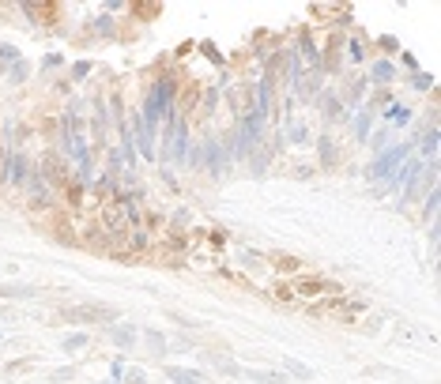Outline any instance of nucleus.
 Returning a JSON list of instances; mask_svg holds the SVG:
<instances>
[{
    "label": "nucleus",
    "instance_id": "nucleus-36",
    "mask_svg": "<svg viewBox=\"0 0 441 384\" xmlns=\"http://www.w3.org/2000/svg\"><path fill=\"white\" fill-rule=\"evenodd\" d=\"M170 320H174V324H181V328H197V320H192V316H185V313H174V309H170Z\"/></svg>",
    "mask_w": 441,
    "mask_h": 384
},
{
    "label": "nucleus",
    "instance_id": "nucleus-32",
    "mask_svg": "<svg viewBox=\"0 0 441 384\" xmlns=\"http://www.w3.org/2000/svg\"><path fill=\"white\" fill-rule=\"evenodd\" d=\"M125 381V358H114L110 361V384H121Z\"/></svg>",
    "mask_w": 441,
    "mask_h": 384
},
{
    "label": "nucleus",
    "instance_id": "nucleus-35",
    "mask_svg": "<svg viewBox=\"0 0 441 384\" xmlns=\"http://www.w3.org/2000/svg\"><path fill=\"white\" fill-rule=\"evenodd\" d=\"M200 49H204V53H207V57H212V60H215V64H219V68H227V60H223V53H219V49H215V45H212V42H204V45H200Z\"/></svg>",
    "mask_w": 441,
    "mask_h": 384
},
{
    "label": "nucleus",
    "instance_id": "nucleus-9",
    "mask_svg": "<svg viewBox=\"0 0 441 384\" xmlns=\"http://www.w3.org/2000/svg\"><path fill=\"white\" fill-rule=\"evenodd\" d=\"M366 90H370V79H366V75H351L347 90L340 94V102L347 105V113L351 110H362V105H366Z\"/></svg>",
    "mask_w": 441,
    "mask_h": 384
},
{
    "label": "nucleus",
    "instance_id": "nucleus-20",
    "mask_svg": "<svg viewBox=\"0 0 441 384\" xmlns=\"http://www.w3.org/2000/svg\"><path fill=\"white\" fill-rule=\"evenodd\" d=\"M189 222H192V218H189V207H174V211H170V218H166V230L185 233V230H189Z\"/></svg>",
    "mask_w": 441,
    "mask_h": 384
},
{
    "label": "nucleus",
    "instance_id": "nucleus-3",
    "mask_svg": "<svg viewBox=\"0 0 441 384\" xmlns=\"http://www.w3.org/2000/svg\"><path fill=\"white\" fill-rule=\"evenodd\" d=\"M290 290H294V301H325L332 294H340V286L325 275H294L290 279Z\"/></svg>",
    "mask_w": 441,
    "mask_h": 384
},
{
    "label": "nucleus",
    "instance_id": "nucleus-29",
    "mask_svg": "<svg viewBox=\"0 0 441 384\" xmlns=\"http://www.w3.org/2000/svg\"><path fill=\"white\" fill-rule=\"evenodd\" d=\"M94 30H99V38H110V34L117 30L114 15H99V19H94Z\"/></svg>",
    "mask_w": 441,
    "mask_h": 384
},
{
    "label": "nucleus",
    "instance_id": "nucleus-27",
    "mask_svg": "<svg viewBox=\"0 0 441 384\" xmlns=\"http://www.w3.org/2000/svg\"><path fill=\"white\" fill-rule=\"evenodd\" d=\"M377 49H381V57H388V53H400V38H396V34H381V38H377Z\"/></svg>",
    "mask_w": 441,
    "mask_h": 384
},
{
    "label": "nucleus",
    "instance_id": "nucleus-34",
    "mask_svg": "<svg viewBox=\"0 0 441 384\" xmlns=\"http://www.w3.org/2000/svg\"><path fill=\"white\" fill-rule=\"evenodd\" d=\"M125 384H147L144 369H125Z\"/></svg>",
    "mask_w": 441,
    "mask_h": 384
},
{
    "label": "nucleus",
    "instance_id": "nucleus-10",
    "mask_svg": "<svg viewBox=\"0 0 441 384\" xmlns=\"http://www.w3.org/2000/svg\"><path fill=\"white\" fill-rule=\"evenodd\" d=\"M320 113H325L328 125H343V120L351 117L347 105L340 102V94H336V90H320Z\"/></svg>",
    "mask_w": 441,
    "mask_h": 384
},
{
    "label": "nucleus",
    "instance_id": "nucleus-4",
    "mask_svg": "<svg viewBox=\"0 0 441 384\" xmlns=\"http://www.w3.org/2000/svg\"><path fill=\"white\" fill-rule=\"evenodd\" d=\"M61 316L64 320H72V324H114V320H121V313H117L114 305H64L61 309Z\"/></svg>",
    "mask_w": 441,
    "mask_h": 384
},
{
    "label": "nucleus",
    "instance_id": "nucleus-16",
    "mask_svg": "<svg viewBox=\"0 0 441 384\" xmlns=\"http://www.w3.org/2000/svg\"><path fill=\"white\" fill-rule=\"evenodd\" d=\"M438 203H441V188H430V192L423 196V215H418V222H438Z\"/></svg>",
    "mask_w": 441,
    "mask_h": 384
},
{
    "label": "nucleus",
    "instance_id": "nucleus-38",
    "mask_svg": "<svg viewBox=\"0 0 441 384\" xmlns=\"http://www.w3.org/2000/svg\"><path fill=\"white\" fill-rule=\"evenodd\" d=\"M212 248H227V233L223 230H212Z\"/></svg>",
    "mask_w": 441,
    "mask_h": 384
},
{
    "label": "nucleus",
    "instance_id": "nucleus-22",
    "mask_svg": "<svg viewBox=\"0 0 441 384\" xmlns=\"http://www.w3.org/2000/svg\"><path fill=\"white\" fill-rule=\"evenodd\" d=\"M0 298H38L34 286H23V283H4L0 286Z\"/></svg>",
    "mask_w": 441,
    "mask_h": 384
},
{
    "label": "nucleus",
    "instance_id": "nucleus-42",
    "mask_svg": "<svg viewBox=\"0 0 441 384\" xmlns=\"http://www.w3.org/2000/svg\"><path fill=\"white\" fill-rule=\"evenodd\" d=\"M102 384H110V381H102Z\"/></svg>",
    "mask_w": 441,
    "mask_h": 384
},
{
    "label": "nucleus",
    "instance_id": "nucleus-19",
    "mask_svg": "<svg viewBox=\"0 0 441 384\" xmlns=\"http://www.w3.org/2000/svg\"><path fill=\"white\" fill-rule=\"evenodd\" d=\"M242 376H249L253 384H287L283 373H268V369H242Z\"/></svg>",
    "mask_w": 441,
    "mask_h": 384
},
{
    "label": "nucleus",
    "instance_id": "nucleus-11",
    "mask_svg": "<svg viewBox=\"0 0 441 384\" xmlns=\"http://www.w3.org/2000/svg\"><path fill=\"white\" fill-rule=\"evenodd\" d=\"M370 83H377V87H388V83L396 79V60L392 57H377L370 60V75H366Z\"/></svg>",
    "mask_w": 441,
    "mask_h": 384
},
{
    "label": "nucleus",
    "instance_id": "nucleus-2",
    "mask_svg": "<svg viewBox=\"0 0 441 384\" xmlns=\"http://www.w3.org/2000/svg\"><path fill=\"white\" fill-rule=\"evenodd\" d=\"M27 207L34 211V215H49V211H61V196L49 188V181L42 177V170L34 166V173H31V181H27Z\"/></svg>",
    "mask_w": 441,
    "mask_h": 384
},
{
    "label": "nucleus",
    "instance_id": "nucleus-7",
    "mask_svg": "<svg viewBox=\"0 0 441 384\" xmlns=\"http://www.w3.org/2000/svg\"><path fill=\"white\" fill-rule=\"evenodd\" d=\"M340 162H343V155H340L336 136L332 132H320L317 136V166H320V170H336Z\"/></svg>",
    "mask_w": 441,
    "mask_h": 384
},
{
    "label": "nucleus",
    "instance_id": "nucleus-17",
    "mask_svg": "<svg viewBox=\"0 0 441 384\" xmlns=\"http://www.w3.org/2000/svg\"><path fill=\"white\" fill-rule=\"evenodd\" d=\"M283 376H298V381H305V384H310L317 373H313V369L305 366V361H298V358H283Z\"/></svg>",
    "mask_w": 441,
    "mask_h": 384
},
{
    "label": "nucleus",
    "instance_id": "nucleus-24",
    "mask_svg": "<svg viewBox=\"0 0 441 384\" xmlns=\"http://www.w3.org/2000/svg\"><path fill=\"white\" fill-rule=\"evenodd\" d=\"M366 143H370V147L377 151V155H381L385 147H392V132H388V125H381L377 132H370V140H366Z\"/></svg>",
    "mask_w": 441,
    "mask_h": 384
},
{
    "label": "nucleus",
    "instance_id": "nucleus-15",
    "mask_svg": "<svg viewBox=\"0 0 441 384\" xmlns=\"http://www.w3.org/2000/svg\"><path fill=\"white\" fill-rule=\"evenodd\" d=\"M272 264H275V271H279V275H287V279H294L298 271H302V260H298V256H290V253H272Z\"/></svg>",
    "mask_w": 441,
    "mask_h": 384
},
{
    "label": "nucleus",
    "instance_id": "nucleus-30",
    "mask_svg": "<svg viewBox=\"0 0 441 384\" xmlns=\"http://www.w3.org/2000/svg\"><path fill=\"white\" fill-rule=\"evenodd\" d=\"M91 72H94V60H76L72 64V79H87Z\"/></svg>",
    "mask_w": 441,
    "mask_h": 384
},
{
    "label": "nucleus",
    "instance_id": "nucleus-37",
    "mask_svg": "<svg viewBox=\"0 0 441 384\" xmlns=\"http://www.w3.org/2000/svg\"><path fill=\"white\" fill-rule=\"evenodd\" d=\"M400 64L407 68V72H418V60H415V53H403V49H400Z\"/></svg>",
    "mask_w": 441,
    "mask_h": 384
},
{
    "label": "nucleus",
    "instance_id": "nucleus-5",
    "mask_svg": "<svg viewBox=\"0 0 441 384\" xmlns=\"http://www.w3.org/2000/svg\"><path fill=\"white\" fill-rule=\"evenodd\" d=\"M87 110H91V117H87V140L110 147L106 143V136H110V102H106V94H94L91 102H87Z\"/></svg>",
    "mask_w": 441,
    "mask_h": 384
},
{
    "label": "nucleus",
    "instance_id": "nucleus-26",
    "mask_svg": "<svg viewBox=\"0 0 441 384\" xmlns=\"http://www.w3.org/2000/svg\"><path fill=\"white\" fill-rule=\"evenodd\" d=\"M411 87L423 90V94H433V75L430 72H411Z\"/></svg>",
    "mask_w": 441,
    "mask_h": 384
},
{
    "label": "nucleus",
    "instance_id": "nucleus-25",
    "mask_svg": "<svg viewBox=\"0 0 441 384\" xmlns=\"http://www.w3.org/2000/svg\"><path fill=\"white\" fill-rule=\"evenodd\" d=\"M144 343L151 346V354H155V358H162V354H166V339H162V331L147 328V331H144Z\"/></svg>",
    "mask_w": 441,
    "mask_h": 384
},
{
    "label": "nucleus",
    "instance_id": "nucleus-39",
    "mask_svg": "<svg viewBox=\"0 0 441 384\" xmlns=\"http://www.w3.org/2000/svg\"><path fill=\"white\" fill-rule=\"evenodd\" d=\"M132 15L136 19H151V15H159V8H132Z\"/></svg>",
    "mask_w": 441,
    "mask_h": 384
},
{
    "label": "nucleus",
    "instance_id": "nucleus-23",
    "mask_svg": "<svg viewBox=\"0 0 441 384\" xmlns=\"http://www.w3.org/2000/svg\"><path fill=\"white\" fill-rule=\"evenodd\" d=\"M215 105H219V87H204V90H200V113L212 117Z\"/></svg>",
    "mask_w": 441,
    "mask_h": 384
},
{
    "label": "nucleus",
    "instance_id": "nucleus-41",
    "mask_svg": "<svg viewBox=\"0 0 441 384\" xmlns=\"http://www.w3.org/2000/svg\"><path fill=\"white\" fill-rule=\"evenodd\" d=\"M0 316H4V305H0Z\"/></svg>",
    "mask_w": 441,
    "mask_h": 384
},
{
    "label": "nucleus",
    "instance_id": "nucleus-28",
    "mask_svg": "<svg viewBox=\"0 0 441 384\" xmlns=\"http://www.w3.org/2000/svg\"><path fill=\"white\" fill-rule=\"evenodd\" d=\"M215 369H219L223 376H242V366H238L234 358H215Z\"/></svg>",
    "mask_w": 441,
    "mask_h": 384
},
{
    "label": "nucleus",
    "instance_id": "nucleus-40",
    "mask_svg": "<svg viewBox=\"0 0 441 384\" xmlns=\"http://www.w3.org/2000/svg\"><path fill=\"white\" fill-rule=\"evenodd\" d=\"M61 64H64L61 53H49V57H46V68H61Z\"/></svg>",
    "mask_w": 441,
    "mask_h": 384
},
{
    "label": "nucleus",
    "instance_id": "nucleus-13",
    "mask_svg": "<svg viewBox=\"0 0 441 384\" xmlns=\"http://www.w3.org/2000/svg\"><path fill=\"white\" fill-rule=\"evenodd\" d=\"M170 384H204V373L200 369H185V366H162Z\"/></svg>",
    "mask_w": 441,
    "mask_h": 384
},
{
    "label": "nucleus",
    "instance_id": "nucleus-12",
    "mask_svg": "<svg viewBox=\"0 0 441 384\" xmlns=\"http://www.w3.org/2000/svg\"><path fill=\"white\" fill-rule=\"evenodd\" d=\"M347 60V64H366V42L358 34H347L343 38V57H340V64Z\"/></svg>",
    "mask_w": 441,
    "mask_h": 384
},
{
    "label": "nucleus",
    "instance_id": "nucleus-8",
    "mask_svg": "<svg viewBox=\"0 0 441 384\" xmlns=\"http://www.w3.org/2000/svg\"><path fill=\"white\" fill-rule=\"evenodd\" d=\"M106 335H110V343L117 346V350H132L136 346V324H125V320H114V324H106Z\"/></svg>",
    "mask_w": 441,
    "mask_h": 384
},
{
    "label": "nucleus",
    "instance_id": "nucleus-18",
    "mask_svg": "<svg viewBox=\"0 0 441 384\" xmlns=\"http://www.w3.org/2000/svg\"><path fill=\"white\" fill-rule=\"evenodd\" d=\"M87 343H91L87 331H68V335L61 339V350L64 354H79V350H87Z\"/></svg>",
    "mask_w": 441,
    "mask_h": 384
},
{
    "label": "nucleus",
    "instance_id": "nucleus-21",
    "mask_svg": "<svg viewBox=\"0 0 441 384\" xmlns=\"http://www.w3.org/2000/svg\"><path fill=\"white\" fill-rule=\"evenodd\" d=\"M287 140L294 143V147H305V143H310V128H305L302 120H287Z\"/></svg>",
    "mask_w": 441,
    "mask_h": 384
},
{
    "label": "nucleus",
    "instance_id": "nucleus-33",
    "mask_svg": "<svg viewBox=\"0 0 441 384\" xmlns=\"http://www.w3.org/2000/svg\"><path fill=\"white\" fill-rule=\"evenodd\" d=\"M275 298H279L283 305H294V290H290V283H279V286H275Z\"/></svg>",
    "mask_w": 441,
    "mask_h": 384
},
{
    "label": "nucleus",
    "instance_id": "nucleus-31",
    "mask_svg": "<svg viewBox=\"0 0 441 384\" xmlns=\"http://www.w3.org/2000/svg\"><path fill=\"white\" fill-rule=\"evenodd\" d=\"M72 376H76V366H61V369H53V373H49V381L64 384V381H72Z\"/></svg>",
    "mask_w": 441,
    "mask_h": 384
},
{
    "label": "nucleus",
    "instance_id": "nucleus-43",
    "mask_svg": "<svg viewBox=\"0 0 441 384\" xmlns=\"http://www.w3.org/2000/svg\"><path fill=\"white\" fill-rule=\"evenodd\" d=\"M0 339H4V335H0Z\"/></svg>",
    "mask_w": 441,
    "mask_h": 384
},
{
    "label": "nucleus",
    "instance_id": "nucleus-14",
    "mask_svg": "<svg viewBox=\"0 0 441 384\" xmlns=\"http://www.w3.org/2000/svg\"><path fill=\"white\" fill-rule=\"evenodd\" d=\"M351 120H355V125H351L355 143H366V140H370V132H373V113L362 105V110H355V117H351Z\"/></svg>",
    "mask_w": 441,
    "mask_h": 384
},
{
    "label": "nucleus",
    "instance_id": "nucleus-1",
    "mask_svg": "<svg viewBox=\"0 0 441 384\" xmlns=\"http://www.w3.org/2000/svg\"><path fill=\"white\" fill-rule=\"evenodd\" d=\"M411 151H415V147H411L407 140H403V143H392V147H385L381 155H373L370 166H366V177H370V181H388V177H392V173L411 158Z\"/></svg>",
    "mask_w": 441,
    "mask_h": 384
},
{
    "label": "nucleus",
    "instance_id": "nucleus-6",
    "mask_svg": "<svg viewBox=\"0 0 441 384\" xmlns=\"http://www.w3.org/2000/svg\"><path fill=\"white\" fill-rule=\"evenodd\" d=\"M227 151H223V140L215 132H207L204 140H200V166H204L212 177H223V170H227Z\"/></svg>",
    "mask_w": 441,
    "mask_h": 384
}]
</instances>
